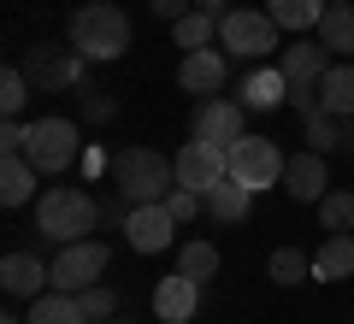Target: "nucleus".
Masks as SVG:
<instances>
[{"mask_svg": "<svg viewBox=\"0 0 354 324\" xmlns=\"http://www.w3.org/2000/svg\"><path fill=\"white\" fill-rule=\"evenodd\" d=\"M65 41H71L88 65L124 59V53H130V18H124V6H113V0H83V6L71 12Z\"/></svg>", "mask_w": 354, "mask_h": 324, "instance_id": "1", "label": "nucleus"}, {"mask_svg": "<svg viewBox=\"0 0 354 324\" xmlns=\"http://www.w3.org/2000/svg\"><path fill=\"white\" fill-rule=\"evenodd\" d=\"M106 171H113V189L130 207H153V200H165L177 189V165L153 148H118L106 160Z\"/></svg>", "mask_w": 354, "mask_h": 324, "instance_id": "2", "label": "nucleus"}, {"mask_svg": "<svg viewBox=\"0 0 354 324\" xmlns=\"http://www.w3.org/2000/svg\"><path fill=\"white\" fill-rule=\"evenodd\" d=\"M95 225H101V200L88 195V189H41L36 200V230L48 242H83L95 236Z\"/></svg>", "mask_w": 354, "mask_h": 324, "instance_id": "3", "label": "nucleus"}, {"mask_svg": "<svg viewBox=\"0 0 354 324\" xmlns=\"http://www.w3.org/2000/svg\"><path fill=\"white\" fill-rule=\"evenodd\" d=\"M83 65L88 59L71 41H36V48H24V77L41 95H71V88L83 83Z\"/></svg>", "mask_w": 354, "mask_h": 324, "instance_id": "4", "label": "nucleus"}, {"mask_svg": "<svg viewBox=\"0 0 354 324\" xmlns=\"http://www.w3.org/2000/svg\"><path fill=\"white\" fill-rule=\"evenodd\" d=\"M278 71L290 77V106L295 113H319V83H325V71H330V48L325 41H295V48H283V59H278Z\"/></svg>", "mask_w": 354, "mask_h": 324, "instance_id": "5", "label": "nucleus"}, {"mask_svg": "<svg viewBox=\"0 0 354 324\" xmlns=\"http://www.w3.org/2000/svg\"><path fill=\"white\" fill-rule=\"evenodd\" d=\"M218 48L236 59H266L278 48V18L254 12V6H230V12H218Z\"/></svg>", "mask_w": 354, "mask_h": 324, "instance_id": "6", "label": "nucleus"}, {"mask_svg": "<svg viewBox=\"0 0 354 324\" xmlns=\"http://www.w3.org/2000/svg\"><path fill=\"white\" fill-rule=\"evenodd\" d=\"M106 265H113V248H106V242H95V236L65 242V248L53 254V289H59V295H83L88 283H101Z\"/></svg>", "mask_w": 354, "mask_h": 324, "instance_id": "7", "label": "nucleus"}, {"mask_svg": "<svg viewBox=\"0 0 354 324\" xmlns=\"http://www.w3.org/2000/svg\"><path fill=\"white\" fill-rule=\"evenodd\" d=\"M283 153H278V142L272 136H242V142H230V177H236L242 189H272V183H283Z\"/></svg>", "mask_w": 354, "mask_h": 324, "instance_id": "8", "label": "nucleus"}, {"mask_svg": "<svg viewBox=\"0 0 354 324\" xmlns=\"http://www.w3.org/2000/svg\"><path fill=\"white\" fill-rule=\"evenodd\" d=\"M24 160L36 165L41 177L71 171V160H77V124H71V118H36V124H30V148H24Z\"/></svg>", "mask_w": 354, "mask_h": 324, "instance_id": "9", "label": "nucleus"}, {"mask_svg": "<svg viewBox=\"0 0 354 324\" xmlns=\"http://www.w3.org/2000/svg\"><path fill=\"white\" fill-rule=\"evenodd\" d=\"M171 165H177V183H183V189L207 195L218 177H230V148H213V142L189 136L183 148H177V160H171Z\"/></svg>", "mask_w": 354, "mask_h": 324, "instance_id": "10", "label": "nucleus"}, {"mask_svg": "<svg viewBox=\"0 0 354 324\" xmlns=\"http://www.w3.org/2000/svg\"><path fill=\"white\" fill-rule=\"evenodd\" d=\"M242 100H225V95H207L201 106H195V124H189V136H201V142H213V148H230V142H242L248 130H242Z\"/></svg>", "mask_w": 354, "mask_h": 324, "instance_id": "11", "label": "nucleus"}, {"mask_svg": "<svg viewBox=\"0 0 354 324\" xmlns=\"http://www.w3.org/2000/svg\"><path fill=\"white\" fill-rule=\"evenodd\" d=\"M124 236H130V248H136V254H165V248H171V236H177L171 207H165V200H153V207H130Z\"/></svg>", "mask_w": 354, "mask_h": 324, "instance_id": "12", "label": "nucleus"}, {"mask_svg": "<svg viewBox=\"0 0 354 324\" xmlns=\"http://www.w3.org/2000/svg\"><path fill=\"white\" fill-rule=\"evenodd\" d=\"M0 289H6L12 301H36V295L53 289V265H41L30 248H12L6 260H0Z\"/></svg>", "mask_w": 354, "mask_h": 324, "instance_id": "13", "label": "nucleus"}, {"mask_svg": "<svg viewBox=\"0 0 354 324\" xmlns=\"http://www.w3.org/2000/svg\"><path fill=\"white\" fill-rule=\"evenodd\" d=\"M225 77H230V53H218V48H195L177 65V88H183V95H201V100L218 95Z\"/></svg>", "mask_w": 354, "mask_h": 324, "instance_id": "14", "label": "nucleus"}, {"mask_svg": "<svg viewBox=\"0 0 354 324\" xmlns=\"http://www.w3.org/2000/svg\"><path fill=\"white\" fill-rule=\"evenodd\" d=\"M195 307H201V283H195V277L171 271V277L153 283V318H160V324H189Z\"/></svg>", "mask_w": 354, "mask_h": 324, "instance_id": "15", "label": "nucleus"}, {"mask_svg": "<svg viewBox=\"0 0 354 324\" xmlns=\"http://www.w3.org/2000/svg\"><path fill=\"white\" fill-rule=\"evenodd\" d=\"M283 189H290L301 207H319L325 200V189H330V171H325V153L319 148H307V153H295L290 165H283Z\"/></svg>", "mask_w": 354, "mask_h": 324, "instance_id": "16", "label": "nucleus"}, {"mask_svg": "<svg viewBox=\"0 0 354 324\" xmlns=\"http://www.w3.org/2000/svg\"><path fill=\"white\" fill-rule=\"evenodd\" d=\"M201 207H207V218H213V225H236V218H248L254 189H242L236 177H218V183L201 195Z\"/></svg>", "mask_w": 354, "mask_h": 324, "instance_id": "17", "label": "nucleus"}, {"mask_svg": "<svg viewBox=\"0 0 354 324\" xmlns=\"http://www.w3.org/2000/svg\"><path fill=\"white\" fill-rule=\"evenodd\" d=\"M242 106L248 113H272V106H290V77L272 65V71H248L242 77Z\"/></svg>", "mask_w": 354, "mask_h": 324, "instance_id": "18", "label": "nucleus"}, {"mask_svg": "<svg viewBox=\"0 0 354 324\" xmlns=\"http://www.w3.org/2000/svg\"><path fill=\"white\" fill-rule=\"evenodd\" d=\"M30 195H36V165L24 153H0V200L6 207H24Z\"/></svg>", "mask_w": 354, "mask_h": 324, "instance_id": "19", "label": "nucleus"}, {"mask_svg": "<svg viewBox=\"0 0 354 324\" xmlns=\"http://www.w3.org/2000/svg\"><path fill=\"white\" fill-rule=\"evenodd\" d=\"M313 277L319 283H337V277H354V236H325L313 254Z\"/></svg>", "mask_w": 354, "mask_h": 324, "instance_id": "20", "label": "nucleus"}, {"mask_svg": "<svg viewBox=\"0 0 354 324\" xmlns=\"http://www.w3.org/2000/svg\"><path fill=\"white\" fill-rule=\"evenodd\" d=\"M30 324H88V312H83V301H77V295L48 289V295L30 301Z\"/></svg>", "mask_w": 354, "mask_h": 324, "instance_id": "21", "label": "nucleus"}, {"mask_svg": "<svg viewBox=\"0 0 354 324\" xmlns=\"http://www.w3.org/2000/svg\"><path fill=\"white\" fill-rule=\"evenodd\" d=\"M319 106L337 118H354V65H330L319 83Z\"/></svg>", "mask_w": 354, "mask_h": 324, "instance_id": "22", "label": "nucleus"}, {"mask_svg": "<svg viewBox=\"0 0 354 324\" xmlns=\"http://www.w3.org/2000/svg\"><path fill=\"white\" fill-rule=\"evenodd\" d=\"M266 277H272L278 289L307 283V277H313V254H301V248H272V260H266Z\"/></svg>", "mask_w": 354, "mask_h": 324, "instance_id": "23", "label": "nucleus"}, {"mask_svg": "<svg viewBox=\"0 0 354 324\" xmlns=\"http://www.w3.org/2000/svg\"><path fill=\"white\" fill-rule=\"evenodd\" d=\"M171 30H177V48H183V53H195V48H213V36H218V12L195 6V12H183Z\"/></svg>", "mask_w": 354, "mask_h": 324, "instance_id": "24", "label": "nucleus"}, {"mask_svg": "<svg viewBox=\"0 0 354 324\" xmlns=\"http://www.w3.org/2000/svg\"><path fill=\"white\" fill-rule=\"evenodd\" d=\"M325 6H330V0H272L266 12L278 18V30H319Z\"/></svg>", "mask_w": 354, "mask_h": 324, "instance_id": "25", "label": "nucleus"}, {"mask_svg": "<svg viewBox=\"0 0 354 324\" xmlns=\"http://www.w3.org/2000/svg\"><path fill=\"white\" fill-rule=\"evenodd\" d=\"M319 41L330 53H354V6H325L319 18Z\"/></svg>", "mask_w": 354, "mask_h": 324, "instance_id": "26", "label": "nucleus"}, {"mask_svg": "<svg viewBox=\"0 0 354 324\" xmlns=\"http://www.w3.org/2000/svg\"><path fill=\"white\" fill-rule=\"evenodd\" d=\"M319 225H325L330 236H354V195H348V189H325V200H319Z\"/></svg>", "mask_w": 354, "mask_h": 324, "instance_id": "27", "label": "nucleus"}, {"mask_svg": "<svg viewBox=\"0 0 354 324\" xmlns=\"http://www.w3.org/2000/svg\"><path fill=\"white\" fill-rule=\"evenodd\" d=\"M307 142H313L319 153H337L342 142H354V130H342V118L319 106V113H307Z\"/></svg>", "mask_w": 354, "mask_h": 324, "instance_id": "28", "label": "nucleus"}, {"mask_svg": "<svg viewBox=\"0 0 354 324\" xmlns=\"http://www.w3.org/2000/svg\"><path fill=\"white\" fill-rule=\"evenodd\" d=\"M177 271L195 277V283L218 277V248H213V242H183V248H177Z\"/></svg>", "mask_w": 354, "mask_h": 324, "instance_id": "29", "label": "nucleus"}, {"mask_svg": "<svg viewBox=\"0 0 354 324\" xmlns=\"http://www.w3.org/2000/svg\"><path fill=\"white\" fill-rule=\"evenodd\" d=\"M30 88H36V83L24 77V65H6V77H0V113L18 118V113H24V100H30Z\"/></svg>", "mask_w": 354, "mask_h": 324, "instance_id": "30", "label": "nucleus"}, {"mask_svg": "<svg viewBox=\"0 0 354 324\" xmlns=\"http://www.w3.org/2000/svg\"><path fill=\"white\" fill-rule=\"evenodd\" d=\"M77 301H83L88 324H106V318H118V295H113V289H106V283H88V289H83V295H77Z\"/></svg>", "mask_w": 354, "mask_h": 324, "instance_id": "31", "label": "nucleus"}, {"mask_svg": "<svg viewBox=\"0 0 354 324\" xmlns=\"http://www.w3.org/2000/svg\"><path fill=\"white\" fill-rule=\"evenodd\" d=\"M165 207H171V218H177V225H189V218H201V195H195V189H183V183H177L171 189V195H165Z\"/></svg>", "mask_w": 354, "mask_h": 324, "instance_id": "32", "label": "nucleus"}, {"mask_svg": "<svg viewBox=\"0 0 354 324\" xmlns=\"http://www.w3.org/2000/svg\"><path fill=\"white\" fill-rule=\"evenodd\" d=\"M24 148H30V124L6 118V130H0V153H24Z\"/></svg>", "mask_w": 354, "mask_h": 324, "instance_id": "33", "label": "nucleus"}, {"mask_svg": "<svg viewBox=\"0 0 354 324\" xmlns=\"http://www.w3.org/2000/svg\"><path fill=\"white\" fill-rule=\"evenodd\" d=\"M153 6V18H165V24H177L183 12H195V0H148Z\"/></svg>", "mask_w": 354, "mask_h": 324, "instance_id": "34", "label": "nucleus"}, {"mask_svg": "<svg viewBox=\"0 0 354 324\" xmlns=\"http://www.w3.org/2000/svg\"><path fill=\"white\" fill-rule=\"evenodd\" d=\"M83 113L95 118V124H106V118H113V100H106V95H95V88H83Z\"/></svg>", "mask_w": 354, "mask_h": 324, "instance_id": "35", "label": "nucleus"}, {"mask_svg": "<svg viewBox=\"0 0 354 324\" xmlns=\"http://www.w3.org/2000/svg\"><path fill=\"white\" fill-rule=\"evenodd\" d=\"M195 6H207V12H225V0H195Z\"/></svg>", "mask_w": 354, "mask_h": 324, "instance_id": "36", "label": "nucleus"}, {"mask_svg": "<svg viewBox=\"0 0 354 324\" xmlns=\"http://www.w3.org/2000/svg\"><path fill=\"white\" fill-rule=\"evenodd\" d=\"M0 324H30V318H18V312H6V318H0Z\"/></svg>", "mask_w": 354, "mask_h": 324, "instance_id": "37", "label": "nucleus"}, {"mask_svg": "<svg viewBox=\"0 0 354 324\" xmlns=\"http://www.w3.org/2000/svg\"><path fill=\"white\" fill-rule=\"evenodd\" d=\"M330 6H354V0H330Z\"/></svg>", "mask_w": 354, "mask_h": 324, "instance_id": "38", "label": "nucleus"}, {"mask_svg": "<svg viewBox=\"0 0 354 324\" xmlns=\"http://www.w3.org/2000/svg\"><path fill=\"white\" fill-rule=\"evenodd\" d=\"M106 324H130V318H106Z\"/></svg>", "mask_w": 354, "mask_h": 324, "instance_id": "39", "label": "nucleus"}]
</instances>
